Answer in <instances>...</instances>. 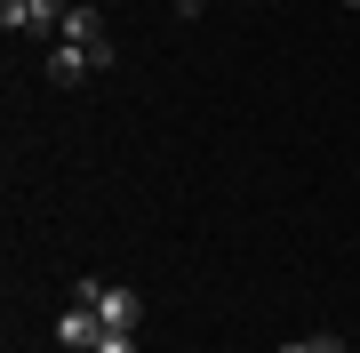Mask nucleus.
Listing matches in <instances>:
<instances>
[{"label":"nucleus","mask_w":360,"mask_h":353,"mask_svg":"<svg viewBox=\"0 0 360 353\" xmlns=\"http://www.w3.org/2000/svg\"><path fill=\"white\" fill-rule=\"evenodd\" d=\"M72 305H89L104 329H136V321H144V297H136V289H112V281H80Z\"/></svg>","instance_id":"1"},{"label":"nucleus","mask_w":360,"mask_h":353,"mask_svg":"<svg viewBox=\"0 0 360 353\" xmlns=\"http://www.w3.org/2000/svg\"><path fill=\"white\" fill-rule=\"evenodd\" d=\"M8 32H65V0H0Z\"/></svg>","instance_id":"2"},{"label":"nucleus","mask_w":360,"mask_h":353,"mask_svg":"<svg viewBox=\"0 0 360 353\" xmlns=\"http://www.w3.org/2000/svg\"><path fill=\"white\" fill-rule=\"evenodd\" d=\"M96 337H104V321L89 314V305H72V314L56 321V345H72V353H96Z\"/></svg>","instance_id":"3"},{"label":"nucleus","mask_w":360,"mask_h":353,"mask_svg":"<svg viewBox=\"0 0 360 353\" xmlns=\"http://www.w3.org/2000/svg\"><path fill=\"white\" fill-rule=\"evenodd\" d=\"M56 40H72V49H104V16L80 0V8H65V32H56Z\"/></svg>","instance_id":"4"},{"label":"nucleus","mask_w":360,"mask_h":353,"mask_svg":"<svg viewBox=\"0 0 360 353\" xmlns=\"http://www.w3.org/2000/svg\"><path fill=\"white\" fill-rule=\"evenodd\" d=\"M80 73H96V56H89V49H72V40H65V49H49V80H56V89H72Z\"/></svg>","instance_id":"5"},{"label":"nucleus","mask_w":360,"mask_h":353,"mask_svg":"<svg viewBox=\"0 0 360 353\" xmlns=\"http://www.w3.org/2000/svg\"><path fill=\"white\" fill-rule=\"evenodd\" d=\"M281 353H345V337H336V329H312V337H296V345H281Z\"/></svg>","instance_id":"6"},{"label":"nucleus","mask_w":360,"mask_h":353,"mask_svg":"<svg viewBox=\"0 0 360 353\" xmlns=\"http://www.w3.org/2000/svg\"><path fill=\"white\" fill-rule=\"evenodd\" d=\"M96 353H136V329H104V337H96Z\"/></svg>","instance_id":"7"},{"label":"nucleus","mask_w":360,"mask_h":353,"mask_svg":"<svg viewBox=\"0 0 360 353\" xmlns=\"http://www.w3.org/2000/svg\"><path fill=\"white\" fill-rule=\"evenodd\" d=\"M200 8H208V0H176V16H200Z\"/></svg>","instance_id":"8"},{"label":"nucleus","mask_w":360,"mask_h":353,"mask_svg":"<svg viewBox=\"0 0 360 353\" xmlns=\"http://www.w3.org/2000/svg\"><path fill=\"white\" fill-rule=\"evenodd\" d=\"M345 8H360V0H345Z\"/></svg>","instance_id":"9"}]
</instances>
